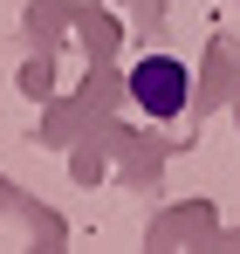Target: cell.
I'll use <instances>...</instances> for the list:
<instances>
[{
	"label": "cell",
	"instance_id": "6da1fadb",
	"mask_svg": "<svg viewBox=\"0 0 240 254\" xmlns=\"http://www.w3.org/2000/svg\"><path fill=\"white\" fill-rule=\"evenodd\" d=\"M130 103H137L151 124L185 117V103H192V69H185L179 55H144V62H130Z\"/></svg>",
	"mask_w": 240,
	"mask_h": 254
}]
</instances>
